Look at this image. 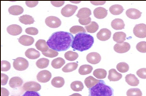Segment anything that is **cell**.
<instances>
[{"mask_svg":"<svg viewBox=\"0 0 146 96\" xmlns=\"http://www.w3.org/2000/svg\"><path fill=\"white\" fill-rule=\"evenodd\" d=\"M125 39H126V34L123 32H116L113 36V40L118 44L124 43Z\"/></svg>","mask_w":146,"mask_h":96,"instance_id":"d4e9b609","label":"cell"},{"mask_svg":"<svg viewBox=\"0 0 146 96\" xmlns=\"http://www.w3.org/2000/svg\"><path fill=\"white\" fill-rule=\"evenodd\" d=\"M28 61L23 57H17L13 62V67L17 71H25L28 68Z\"/></svg>","mask_w":146,"mask_h":96,"instance_id":"277c9868","label":"cell"},{"mask_svg":"<svg viewBox=\"0 0 146 96\" xmlns=\"http://www.w3.org/2000/svg\"><path fill=\"white\" fill-rule=\"evenodd\" d=\"M117 70L120 73H126L129 71V65L125 62H120L118 63L116 66Z\"/></svg>","mask_w":146,"mask_h":96,"instance_id":"f35d334b","label":"cell"},{"mask_svg":"<svg viewBox=\"0 0 146 96\" xmlns=\"http://www.w3.org/2000/svg\"><path fill=\"white\" fill-rule=\"evenodd\" d=\"M107 71L103 69H98L93 71V75L100 80L104 79L107 77Z\"/></svg>","mask_w":146,"mask_h":96,"instance_id":"f546056e","label":"cell"},{"mask_svg":"<svg viewBox=\"0 0 146 96\" xmlns=\"http://www.w3.org/2000/svg\"><path fill=\"white\" fill-rule=\"evenodd\" d=\"M78 67V63L77 62H72V63H68L66 64L63 69L62 71L65 73H70V72H72L73 71L76 70Z\"/></svg>","mask_w":146,"mask_h":96,"instance_id":"f1b7e54d","label":"cell"},{"mask_svg":"<svg viewBox=\"0 0 146 96\" xmlns=\"http://www.w3.org/2000/svg\"><path fill=\"white\" fill-rule=\"evenodd\" d=\"M65 58L68 61H74L78 58L79 55L76 52L73 51H68L65 53Z\"/></svg>","mask_w":146,"mask_h":96,"instance_id":"8d00e7d4","label":"cell"},{"mask_svg":"<svg viewBox=\"0 0 146 96\" xmlns=\"http://www.w3.org/2000/svg\"><path fill=\"white\" fill-rule=\"evenodd\" d=\"M125 81L129 86H136L139 84V80L134 74H128L125 77Z\"/></svg>","mask_w":146,"mask_h":96,"instance_id":"ac0fdd59","label":"cell"},{"mask_svg":"<svg viewBox=\"0 0 146 96\" xmlns=\"http://www.w3.org/2000/svg\"><path fill=\"white\" fill-rule=\"evenodd\" d=\"M70 2H72V3H74V4H79V3H80L81 1H70Z\"/></svg>","mask_w":146,"mask_h":96,"instance_id":"11a10c76","label":"cell"},{"mask_svg":"<svg viewBox=\"0 0 146 96\" xmlns=\"http://www.w3.org/2000/svg\"><path fill=\"white\" fill-rule=\"evenodd\" d=\"M93 71V67L90 65L88 64H84V65L81 66L80 68L79 69V73L80 75H85L87 74H90Z\"/></svg>","mask_w":146,"mask_h":96,"instance_id":"d6a6232c","label":"cell"},{"mask_svg":"<svg viewBox=\"0 0 146 96\" xmlns=\"http://www.w3.org/2000/svg\"><path fill=\"white\" fill-rule=\"evenodd\" d=\"M70 87L74 91H82L84 89V85L82 82L74 81L71 83Z\"/></svg>","mask_w":146,"mask_h":96,"instance_id":"d590c367","label":"cell"},{"mask_svg":"<svg viewBox=\"0 0 146 96\" xmlns=\"http://www.w3.org/2000/svg\"><path fill=\"white\" fill-rule=\"evenodd\" d=\"M89 96H113V89L101 80L89 89Z\"/></svg>","mask_w":146,"mask_h":96,"instance_id":"3957f363","label":"cell"},{"mask_svg":"<svg viewBox=\"0 0 146 96\" xmlns=\"http://www.w3.org/2000/svg\"><path fill=\"white\" fill-rule=\"evenodd\" d=\"M11 69V64L8 61L2 60L1 62V71H8Z\"/></svg>","mask_w":146,"mask_h":96,"instance_id":"b9f144b4","label":"cell"},{"mask_svg":"<svg viewBox=\"0 0 146 96\" xmlns=\"http://www.w3.org/2000/svg\"><path fill=\"white\" fill-rule=\"evenodd\" d=\"M107 10L104 8L98 7L96 8L93 11V15L97 19H104L107 15Z\"/></svg>","mask_w":146,"mask_h":96,"instance_id":"9a60e30c","label":"cell"},{"mask_svg":"<svg viewBox=\"0 0 146 96\" xmlns=\"http://www.w3.org/2000/svg\"><path fill=\"white\" fill-rule=\"evenodd\" d=\"M126 15L132 20H137L141 16V12L135 8H129L126 11Z\"/></svg>","mask_w":146,"mask_h":96,"instance_id":"e0dca14e","label":"cell"},{"mask_svg":"<svg viewBox=\"0 0 146 96\" xmlns=\"http://www.w3.org/2000/svg\"><path fill=\"white\" fill-rule=\"evenodd\" d=\"M79 22L82 25H88L91 23V18L88 17L86 19H79Z\"/></svg>","mask_w":146,"mask_h":96,"instance_id":"bcb514c9","label":"cell"},{"mask_svg":"<svg viewBox=\"0 0 146 96\" xmlns=\"http://www.w3.org/2000/svg\"><path fill=\"white\" fill-rule=\"evenodd\" d=\"M64 1H51V4H52L54 6L60 7V6H63V4H64Z\"/></svg>","mask_w":146,"mask_h":96,"instance_id":"f907efd6","label":"cell"},{"mask_svg":"<svg viewBox=\"0 0 146 96\" xmlns=\"http://www.w3.org/2000/svg\"><path fill=\"white\" fill-rule=\"evenodd\" d=\"M8 80H9V77L6 75V74L1 73V86H4L7 84Z\"/></svg>","mask_w":146,"mask_h":96,"instance_id":"7dc6e473","label":"cell"},{"mask_svg":"<svg viewBox=\"0 0 146 96\" xmlns=\"http://www.w3.org/2000/svg\"><path fill=\"white\" fill-rule=\"evenodd\" d=\"M49 63L50 61L47 58H40L36 62V64L39 69H45L49 66Z\"/></svg>","mask_w":146,"mask_h":96,"instance_id":"e575fe53","label":"cell"},{"mask_svg":"<svg viewBox=\"0 0 146 96\" xmlns=\"http://www.w3.org/2000/svg\"><path fill=\"white\" fill-rule=\"evenodd\" d=\"M101 80H97L92 76H88V78H86L85 79L84 83L86 86V87L90 89V88L93 87L95 85H96L97 84L100 82Z\"/></svg>","mask_w":146,"mask_h":96,"instance_id":"7402d4cb","label":"cell"},{"mask_svg":"<svg viewBox=\"0 0 146 96\" xmlns=\"http://www.w3.org/2000/svg\"><path fill=\"white\" fill-rule=\"evenodd\" d=\"M86 59L88 63L92 64H98L101 60V56L98 53H90L87 55Z\"/></svg>","mask_w":146,"mask_h":96,"instance_id":"4fadbf2b","label":"cell"},{"mask_svg":"<svg viewBox=\"0 0 146 96\" xmlns=\"http://www.w3.org/2000/svg\"><path fill=\"white\" fill-rule=\"evenodd\" d=\"M98 28H99V25L96 22H92L90 24L86 26L85 29L89 33H96L98 31Z\"/></svg>","mask_w":146,"mask_h":96,"instance_id":"836d02e7","label":"cell"},{"mask_svg":"<svg viewBox=\"0 0 146 96\" xmlns=\"http://www.w3.org/2000/svg\"><path fill=\"white\" fill-rule=\"evenodd\" d=\"M70 96H82V95H80L79 93H74V94H72V95H71Z\"/></svg>","mask_w":146,"mask_h":96,"instance_id":"db71d44e","label":"cell"},{"mask_svg":"<svg viewBox=\"0 0 146 96\" xmlns=\"http://www.w3.org/2000/svg\"><path fill=\"white\" fill-rule=\"evenodd\" d=\"M7 32L9 35L13 36H16L18 35L23 32V29L20 27V26L17 24H12L10 25L7 27Z\"/></svg>","mask_w":146,"mask_h":96,"instance_id":"7c38bea8","label":"cell"},{"mask_svg":"<svg viewBox=\"0 0 146 96\" xmlns=\"http://www.w3.org/2000/svg\"><path fill=\"white\" fill-rule=\"evenodd\" d=\"M18 42L21 44L22 45L26 46H31L34 44V39L31 36L29 35H22L20 38L18 39Z\"/></svg>","mask_w":146,"mask_h":96,"instance_id":"5bb4252c","label":"cell"},{"mask_svg":"<svg viewBox=\"0 0 146 96\" xmlns=\"http://www.w3.org/2000/svg\"><path fill=\"white\" fill-rule=\"evenodd\" d=\"M90 3H91L92 4H93V5H103V4H104L106 3L105 1H90Z\"/></svg>","mask_w":146,"mask_h":96,"instance_id":"f5cc1de1","label":"cell"},{"mask_svg":"<svg viewBox=\"0 0 146 96\" xmlns=\"http://www.w3.org/2000/svg\"><path fill=\"white\" fill-rule=\"evenodd\" d=\"M127 96H142V92L139 89L134 88L130 89L127 91Z\"/></svg>","mask_w":146,"mask_h":96,"instance_id":"ab89813d","label":"cell"},{"mask_svg":"<svg viewBox=\"0 0 146 96\" xmlns=\"http://www.w3.org/2000/svg\"><path fill=\"white\" fill-rule=\"evenodd\" d=\"M9 12L11 15H19L24 12V9L20 6H12L9 8Z\"/></svg>","mask_w":146,"mask_h":96,"instance_id":"484cf974","label":"cell"},{"mask_svg":"<svg viewBox=\"0 0 146 96\" xmlns=\"http://www.w3.org/2000/svg\"><path fill=\"white\" fill-rule=\"evenodd\" d=\"M52 78V74L47 70H42L40 71L37 75V80L40 82L46 83L49 82Z\"/></svg>","mask_w":146,"mask_h":96,"instance_id":"ba28073f","label":"cell"},{"mask_svg":"<svg viewBox=\"0 0 146 96\" xmlns=\"http://www.w3.org/2000/svg\"><path fill=\"white\" fill-rule=\"evenodd\" d=\"M111 32L107 28H102L97 34V37L100 41H107L110 39Z\"/></svg>","mask_w":146,"mask_h":96,"instance_id":"8fae6325","label":"cell"},{"mask_svg":"<svg viewBox=\"0 0 146 96\" xmlns=\"http://www.w3.org/2000/svg\"><path fill=\"white\" fill-rule=\"evenodd\" d=\"M36 47L38 50L41 51L42 53L46 52L49 50V46L47 44V42L44 40H39L36 43Z\"/></svg>","mask_w":146,"mask_h":96,"instance_id":"d6986e66","label":"cell"},{"mask_svg":"<svg viewBox=\"0 0 146 96\" xmlns=\"http://www.w3.org/2000/svg\"><path fill=\"white\" fill-rule=\"evenodd\" d=\"M23 84V80L19 77H13L9 80V85L12 89L20 87Z\"/></svg>","mask_w":146,"mask_h":96,"instance_id":"44dd1931","label":"cell"},{"mask_svg":"<svg viewBox=\"0 0 146 96\" xmlns=\"http://www.w3.org/2000/svg\"><path fill=\"white\" fill-rule=\"evenodd\" d=\"M19 21L21 23H23V24L25 25H29L31 24L34 23V19L33 18L31 15H25L21 16L19 18Z\"/></svg>","mask_w":146,"mask_h":96,"instance_id":"1f68e13d","label":"cell"},{"mask_svg":"<svg viewBox=\"0 0 146 96\" xmlns=\"http://www.w3.org/2000/svg\"><path fill=\"white\" fill-rule=\"evenodd\" d=\"M136 74L141 79H146V68L140 69L137 71Z\"/></svg>","mask_w":146,"mask_h":96,"instance_id":"f6af8a7d","label":"cell"},{"mask_svg":"<svg viewBox=\"0 0 146 96\" xmlns=\"http://www.w3.org/2000/svg\"><path fill=\"white\" fill-rule=\"evenodd\" d=\"M136 49L141 53H146V42H140L136 44Z\"/></svg>","mask_w":146,"mask_h":96,"instance_id":"7bdbcfd3","label":"cell"},{"mask_svg":"<svg viewBox=\"0 0 146 96\" xmlns=\"http://www.w3.org/2000/svg\"><path fill=\"white\" fill-rule=\"evenodd\" d=\"M25 56H26L27 57H28L29 59H35L38 58L40 54L37 50H36L35 48H29L25 52Z\"/></svg>","mask_w":146,"mask_h":96,"instance_id":"ffe728a7","label":"cell"},{"mask_svg":"<svg viewBox=\"0 0 146 96\" xmlns=\"http://www.w3.org/2000/svg\"><path fill=\"white\" fill-rule=\"evenodd\" d=\"M9 91L5 88H1V96H9Z\"/></svg>","mask_w":146,"mask_h":96,"instance_id":"816d5d0a","label":"cell"},{"mask_svg":"<svg viewBox=\"0 0 146 96\" xmlns=\"http://www.w3.org/2000/svg\"><path fill=\"white\" fill-rule=\"evenodd\" d=\"M91 15V10L88 8H82L79 10L78 13L77 14V17L79 19H86L90 17Z\"/></svg>","mask_w":146,"mask_h":96,"instance_id":"603a6c76","label":"cell"},{"mask_svg":"<svg viewBox=\"0 0 146 96\" xmlns=\"http://www.w3.org/2000/svg\"><path fill=\"white\" fill-rule=\"evenodd\" d=\"M94 43V38L86 33H78L75 35L71 47L79 51H84L90 49Z\"/></svg>","mask_w":146,"mask_h":96,"instance_id":"7a4b0ae2","label":"cell"},{"mask_svg":"<svg viewBox=\"0 0 146 96\" xmlns=\"http://www.w3.org/2000/svg\"><path fill=\"white\" fill-rule=\"evenodd\" d=\"M23 89L24 91H32L38 92L41 89V86L36 82H28L23 85Z\"/></svg>","mask_w":146,"mask_h":96,"instance_id":"9c48e42d","label":"cell"},{"mask_svg":"<svg viewBox=\"0 0 146 96\" xmlns=\"http://www.w3.org/2000/svg\"><path fill=\"white\" fill-rule=\"evenodd\" d=\"M111 27L115 30H121L125 28V23L123 20L120 18H117L111 22Z\"/></svg>","mask_w":146,"mask_h":96,"instance_id":"cb8c5ba5","label":"cell"},{"mask_svg":"<svg viewBox=\"0 0 146 96\" xmlns=\"http://www.w3.org/2000/svg\"><path fill=\"white\" fill-rule=\"evenodd\" d=\"M74 38L70 33L59 31L52 34L47 42L52 49L56 51H65L72 46Z\"/></svg>","mask_w":146,"mask_h":96,"instance_id":"6da1fadb","label":"cell"},{"mask_svg":"<svg viewBox=\"0 0 146 96\" xmlns=\"http://www.w3.org/2000/svg\"><path fill=\"white\" fill-rule=\"evenodd\" d=\"M23 96H40L37 91H28L24 93Z\"/></svg>","mask_w":146,"mask_h":96,"instance_id":"c3c4849f","label":"cell"},{"mask_svg":"<svg viewBox=\"0 0 146 96\" xmlns=\"http://www.w3.org/2000/svg\"><path fill=\"white\" fill-rule=\"evenodd\" d=\"M123 77L122 74L118 73L116 71V70L114 69H110L109 71V76H108V78H109V81L111 82H116L120 80Z\"/></svg>","mask_w":146,"mask_h":96,"instance_id":"2e32d148","label":"cell"},{"mask_svg":"<svg viewBox=\"0 0 146 96\" xmlns=\"http://www.w3.org/2000/svg\"><path fill=\"white\" fill-rule=\"evenodd\" d=\"M113 49L118 53H125L129 51L130 49V44L127 42H124L122 44H116L114 45Z\"/></svg>","mask_w":146,"mask_h":96,"instance_id":"30bf717a","label":"cell"},{"mask_svg":"<svg viewBox=\"0 0 146 96\" xmlns=\"http://www.w3.org/2000/svg\"><path fill=\"white\" fill-rule=\"evenodd\" d=\"M42 55H43L44 56L47 57L53 58V57H55L58 56V51H54V50L52 49V48H50L47 51L43 52V53H42Z\"/></svg>","mask_w":146,"mask_h":96,"instance_id":"60d3db41","label":"cell"},{"mask_svg":"<svg viewBox=\"0 0 146 96\" xmlns=\"http://www.w3.org/2000/svg\"><path fill=\"white\" fill-rule=\"evenodd\" d=\"M124 8L122 6L119 5V4H115L113 5L109 8V11L112 15H118L121 14L123 12Z\"/></svg>","mask_w":146,"mask_h":96,"instance_id":"4316f807","label":"cell"},{"mask_svg":"<svg viewBox=\"0 0 146 96\" xmlns=\"http://www.w3.org/2000/svg\"><path fill=\"white\" fill-rule=\"evenodd\" d=\"M45 24L49 27L56 28L61 26V21L58 17L54 16H50L45 19Z\"/></svg>","mask_w":146,"mask_h":96,"instance_id":"8992f818","label":"cell"},{"mask_svg":"<svg viewBox=\"0 0 146 96\" xmlns=\"http://www.w3.org/2000/svg\"><path fill=\"white\" fill-rule=\"evenodd\" d=\"M52 85L56 88H61L65 84V80L61 77H55L52 80Z\"/></svg>","mask_w":146,"mask_h":96,"instance_id":"83f0119b","label":"cell"},{"mask_svg":"<svg viewBox=\"0 0 146 96\" xmlns=\"http://www.w3.org/2000/svg\"><path fill=\"white\" fill-rule=\"evenodd\" d=\"M77 9V6L74 5H70V4H67L61 10V14L63 16L66 17H69L72 16L76 12Z\"/></svg>","mask_w":146,"mask_h":96,"instance_id":"52a82bcc","label":"cell"},{"mask_svg":"<svg viewBox=\"0 0 146 96\" xmlns=\"http://www.w3.org/2000/svg\"><path fill=\"white\" fill-rule=\"evenodd\" d=\"M65 63H66V62H65L64 59L61 57H57L52 62V67L54 69H58L61 68L64 65Z\"/></svg>","mask_w":146,"mask_h":96,"instance_id":"4dcf8cb0","label":"cell"},{"mask_svg":"<svg viewBox=\"0 0 146 96\" xmlns=\"http://www.w3.org/2000/svg\"><path fill=\"white\" fill-rule=\"evenodd\" d=\"M25 32H26V33L28 35H36L38 33V30L34 27H29V28H27L26 30H25Z\"/></svg>","mask_w":146,"mask_h":96,"instance_id":"ee69618b","label":"cell"},{"mask_svg":"<svg viewBox=\"0 0 146 96\" xmlns=\"http://www.w3.org/2000/svg\"><path fill=\"white\" fill-rule=\"evenodd\" d=\"M133 33L136 37L139 38H145L146 37V24H139L136 25L133 29Z\"/></svg>","mask_w":146,"mask_h":96,"instance_id":"5b68a950","label":"cell"},{"mask_svg":"<svg viewBox=\"0 0 146 96\" xmlns=\"http://www.w3.org/2000/svg\"><path fill=\"white\" fill-rule=\"evenodd\" d=\"M25 4L29 8H33L35 7L36 6L38 5V1H25Z\"/></svg>","mask_w":146,"mask_h":96,"instance_id":"681fc988","label":"cell"},{"mask_svg":"<svg viewBox=\"0 0 146 96\" xmlns=\"http://www.w3.org/2000/svg\"><path fill=\"white\" fill-rule=\"evenodd\" d=\"M86 30L80 26H73L70 29V32L72 34L86 33Z\"/></svg>","mask_w":146,"mask_h":96,"instance_id":"74e56055","label":"cell"}]
</instances>
